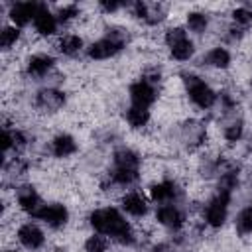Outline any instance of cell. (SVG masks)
Here are the masks:
<instances>
[{"label": "cell", "mask_w": 252, "mask_h": 252, "mask_svg": "<svg viewBox=\"0 0 252 252\" xmlns=\"http://www.w3.org/2000/svg\"><path fill=\"white\" fill-rule=\"evenodd\" d=\"M150 195L156 203H169V201H175L181 195V191L173 181H159L150 187Z\"/></svg>", "instance_id": "obj_13"}, {"label": "cell", "mask_w": 252, "mask_h": 252, "mask_svg": "<svg viewBox=\"0 0 252 252\" xmlns=\"http://www.w3.org/2000/svg\"><path fill=\"white\" fill-rule=\"evenodd\" d=\"M232 20L240 26V28H248L252 24V10L248 8H236L232 12Z\"/></svg>", "instance_id": "obj_29"}, {"label": "cell", "mask_w": 252, "mask_h": 252, "mask_svg": "<svg viewBox=\"0 0 252 252\" xmlns=\"http://www.w3.org/2000/svg\"><path fill=\"white\" fill-rule=\"evenodd\" d=\"M16 199H18L20 209H22L24 213H30L32 217H35V215L39 213V209L43 207L39 195L35 193V189H33L32 185H22V187H18Z\"/></svg>", "instance_id": "obj_10"}, {"label": "cell", "mask_w": 252, "mask_h": 252, "mask_svg": "<svg viewBox=\"0 0 252 252\" xmlns=\"http://www.w3.org/2000/svg\"><path fill=\"white\" fill-rule=\"evenodd\" d=\"M183 136H185V140H187V144H201L203 140H205V128L203 126H199V124H185L183 126Z\"/></svg>", "instance_id": "obj_25"}, {"label": "cell", "mask_w": 252, "mask_h": 252, "mask_svg": "<svg viewBox=\"0 0 252 252\" xmlns=\"http://www.w3.org/2000/svg\"><path fill=\"white\" fill-rule=\"evenodd\" d=\"M183 39H187V32L183 28H169L165 32V43L169 47L175 45V43H179V41H183Z\"/></svg>", "instance_id": "obj_31"}, {"label": "cell", "mask_w": 252, "mask_h": 252, "mask_svg": "<svg viewBox=\"0 0 252 252\" xmlns=\"http://www.w3.org/2000/svg\"><path fill=\"white\" fill-rule=\"evenodd\" d=\"M35 219L43 220V222H45L47 226H51V228H59V226H63V224L67 222L69 213H67V209H65L63 205L53 203V205H43V207L39 209V213L35 215Z\"/></svg>", "instance_id": "obj_7"}, {"label": "cell", "mask_w": 252, "mask_h": 252, "mask_svg": "<svg viewBox=\"0 0 252 252\" xmlns=\"http://www.w3.org/2000/svg\"><path fill=\"white\" fill-rule=\"evenodd\" d=\"M39 6H41L39 2H16L10 8V20L14 22L16 28L28 26L30 22H33Z\"/></svg>", "instance_id": "obj_6"}, {"label": "cell", "mask_w": 252, "mask_h": 252, "mask_svg": "<svg viewBox=\"0 0 252 252\" xmlns=\"http://www.w3.org/2000/svg\"><path fill=\"white\" fill-rule=\"evenodd\" d=\"M20 39V30L16 26H4L0 32V45L2 49H10Z\"/></svg>", "instance_id": "obj_26"}, {"label": "cell", "mask_w": 252, "mask_h": 252, "mask_svg": "<svg viewBox=\"0 0 252 252\" xmlns=\"http://www.w3.org/2000/svg\"><path fill=\"white\" fill-rule=\"evenodd\" d=\"M98 6H100V10H104V12H108V14H110V12H116L122 4H120V2H108V0H102Z\"/></svg>", "instance_id": "obj_34"}, {"label": "cell", "mask_w": 252, "mask_h": 252, "mask_svg": "<svg viewBox=\"0 0 252 252\" xmlns=\"http://www.w3.org/2000/svg\"><path fill=\"white\" fill-rule=\"evenodd\" d=\"M122 209L132 217H144L148 213V203L138 191H130L122 197Z\"/></svg>", "instance_id": "obj_15"}, {"label": "cell", "mask_w": 252, "mask_h": 252, "mask_svg": "<svg viewBox=\"0 0 252 252\" xmlns=\"http://www.w3.org/2000/svg\"><path fill=\"white\" fill-rule=\"evenodd\" d=\"M106 248H108V240L104 238V234H98V232L89 236L85 242L87 252H106Z\"/></svg>", "instance_id": "obj_27"}, {"label": "cell", "mask_w": 252, "mask_h": 252, "mask_svg": "<svg viewBox=\"0 0 252 252\" xmlns=\"http://www.w3.org/2000/svg\"><path fill=\"white\" fill-rule=\"evenodd\" d=\"M6 252H16V250H6Z\"/></svg>", "instance_id": "obj_35"}, {"label": "cell", "mask_w": 252, "mask_h": 252, "mask_svg": "<svg viewBox=\"0 0 252 252\" xmlns=\"http://www.w3.org/2000/svg\"><path fill=\"white\" fill-rule=\"evenodd\" d=\"M77 16H79V8H77L75 4H67V6L59 8V12H57V22L67 24V22H71V20L77 18Z\"/></svg>", "instance_id": "obj_30"}, {"label": "cell", "mask_w": 252, "mask_h": 252, "mask_svg": "<svg viewBox=\"0 0 252 252\" xmlns=\"http://www.w3.org/2000/svg\"><path fill=\"white\" fill-rule=\"evenodd\" d=\"M18 240L22 246H26L28 250H37L43 246L45 242V236H43V230L33 224V222H26L18 228Z\"/></svg>", "instance_id": "obj_8"}, {"label": "cell", "mask_w": 252, "mask_h": 252, "mask_svg": "<svg viewBox=\"0 0 252 252\" xmlns=\"http://www.w3.org/2000/svg\"><path fill=\"white\" fill-rule=\"evenodd\" d=\"M81 47H83V39L75 33H67L59 39V51L63 55H77L81 51Z\"/></svg>", "instance_id": "obj_20"}, {"label": "cell", "mask_w": 252, "mask_h": 252, "mask_svg": "<svg viewBox=\"0 0 252 252\" xmlns=\"http://www.w3.org/2000/svg\"><path fill=\"white\" fill-rule=\"evenodd\" d=\"M26 167H28V163H26V161H22L20 158H14L10 163H6V173L20 175V173H24V171H26Z\"/></svg>", "instance_id": "obj_33"}, {"label": "cell", "mask_w": 252, "mask_h": 252, "mask_svg": "<svg viewBox=\"0 0 252 252\" xmlns=\"http://www.w3.org/2000/svg\"><path fill=\"white\" fill-rule=\"evenodd\" d=\"M169 51H171V57H173V59H177V61H187V59L195 53V47H193V41L187 37V39H183V41L171 45Z\"/></svg>", "instance_id": "obj_21"}, {"label": "cell", "mask_w": 252, "mask_h": 252, "mask_svg": "<svg viewBox=\"0 0 252 252\" xmlns=\"http://www.w3.org/2000/svg\"><path fill=\"white\" fill-rule=\"evenodd\" d=\"M163 18H165L163 6H161V4H150V2H148V12H146L144 22L150 24V26H156V24H159Z\"/></svg>", "instance_id": "obj_28"}, {"label": "cell", "mask_w": 252, "mask_h": 252, "mask_svg": "<svg viewBox=\"0 0 252 252\" xmlns=\"http://www.w3.org/2000/svg\"><path fill=\"white\" fill-rule=\"evenodd\" d=\"M236 230H238V234H252V205L238 213Z\"/></svg>", "instance_id": "obj_24"}, {"label": "cell", "mask_w": 252, "mask_h": 252, "mask_svg": "<svg viewBox=\"0 0 252 252\" xmlns=\"http://www.w3.org/2000/svg\"><path fill=\"white\" fill-rule=\"evenodd\" d=\"M209 26V18L203 12H191L187 14V28L195 33H203Z\"/></svg>", "instance_id": "obj_23"}, {"label": "cell", "mask_w": 252, "mask_h": 252, "mask_svg": "<svg viewBox=\"0 0 252 252\" xmlns=\"http://www.w3.org/2000/svg\"><path fill=\"white\" fill-rule=\"evenodd\" d=\"M114 167L138 171V167H140V156H138L134 150L122 148V150H118V152L114 154Z\"/></svg>", "instance_id": "obj_17"}, {"label": "cell", "mask_w": 252, "mask_h": 252, "mask_svg": "<svg viewBox=\"0 0 252 252\" xmlns=\"http://www.w3.org/2000/svg\"><path fill=\"white\" fill-rule=\"evenodd\" d=\"M57 16H53L49 10H47V6L45 4H41L39 6V10H37V14H35V18H33V28H35V32L39 33V35H53L55 32H57Z\"/></svg>", "instance_id": "obj_12"}, {"label": "cell", "mask_w": 252, "mask_h": 252, "mask_svg": "<svg viewBox=\"0 0 252 252\" xmlns=\"http://www.w3.org/2000/svg\"><path fill=\"white\" fill-rule=\"evenodd\" d=\"M91 226L104 236H112L122 244H132L134 242V232L130 228V224L126 222V219L120 215L118 209L114 207H106V209H96L91 213L89 217Z\"/></svg>", "instance_id": "obj_1"}, {"label": "cell", "mask_w": 252, "mask_h": 252, "mask_svg": "<svg viewBox=\"0 0 252 252\" xmlns=\"http://www.w3.org/2000/svg\"><path fill=\"white\" fill-rule=\"evenodd\" d=\"M65 104V93L59 89H41L35 94V106L43 112H55Z\"/></svg>", "instance_id": "obj_5"}, {"label": "cell", "mask_w": 252, "mask_h": 252, "mask_svg": "<svg viewBox=\"0 0 252 252\" xmlns=\"http://www.w3.org/2000/svg\"><path fill=\"white\" fill-rule=\"evenodd\" d=\"M242 130H244V126H242L240 120H238V122H232V124H228V126L224 128V138H226L228 142H238V140L242 138Z\"/></svg>", "instance_id": "obj_32"}, {"label": "cell", "mask_w": 252, "mask_h": 252, "mask_svg": "<svg viewBox=\"0 0 252 252\" xmlns=\"http://www.w3.org/2000/svg\"><path fill=\"white\" fill-rule=\"evenodd\" d=\"M158 98V91L154 85L146 83L144 79L136 81L130 85V100L134 106H140V108H148L150 104H154Z\"/></svg>", "instance_id": "obj_4"}, {"label": "cell", "mask_w": 252, "mask_h": 252, "mask_svg": "<svg viewBox=\"0 0 252 252\" xmlns=\"http://www.w3.org/2000/svg\"><path fill=\"white\" fill-rule=\"evenodd\" d=\"M53 63H55V61H53L51 55L37 53V55H32V57L28 59V67H26V71H28L30 77L39 79V77H43V75L53 67Z\"/></svg>", "instance_id": "obj_14"}, {"label": "cell", "mask_w": 252, "mask_h": 252, "mask_svg": "<svg viewBox=\"0 0 252 252\" xmlns=\"http://www.w3.org/2000/svg\"><path fill=\"white\" fill-rule=\"evenodd\" d=\"M122 47H124V43H120V41H116V39H112V37L106 35V37H102L98 41H93L89 45L87 53H89L91 59H108V57L116 55Z\"/></svg>", "instance_id": "obj_9"}, {"label": "cell", "mask_w": 252, "mask_h": 252, "mask_svg": "<svg viewBox=\"0 0 252 252\" xmlns=\"http://www.w3.org/2000/svg\"><path fill=\"white\" fill-rule=\"evenodd\" d=\"M110 181H112L114 185H120V187H124V185H132V183L138 181V171H132V169H118V167H114V171L110 173Z\"/></svg>", "instance_id": "obj_22"}, {"label": "cell", "mask_w": 252, "mask_h": 252, "mask_svg": "<svg viewBox=\"0 0 252 252\" xmlns=\"http://www.w3.org/2000/svg\"><path fill=\"white\" fill-rule=\"evenodd\" d=\"M51 152H53L55 158H67V156L77 152V142L69 134H59L51 142Z\"/></svg>", "instance_id": "obj_16"}, {"label": "cell", "mask_w": 252, "mask_h": 252, "mask_svg": "<svg viewBox=\"0 0 252 252\" xmlns=\"http://www.w3.org/2000/svg\"><path fill=\"white\" fill-rule=\"evenodd\" d=\"M181 77H183V83H185V87H187L189 98H191V102H193L195 106L207 110V108H211V106L215 104L217 93H215L205 81H201V79H199L197 75H193V73H183Z\"/></svg>", "instance_id": "obj_2"}, {"label": "cell", "mask_w": 252, "mask_h": 252, "mask_svg": "<svg viewBox=\"0 0 252 252\" xmlns=\"http://www.w3.org/2000/svg\"><path fill=\"white\" fill-rule=\"evenodd\" d=\"M126 120H128V124H130L132 128H142V126H146L148 120H150V110L132 104V106L126 110Z\"/></svg>", "instance_id": "obj_19"}, {"label": "cell", "mask_w": 252, "mask_h": 252, "mask_svg": "<svg viewBox=\"0 0 252 252\" xmlns=\"http://www.w3.org/2000/svg\"><path fill=\"white\" fill-rule=\"evenodd\" d=\"M228 203H230V191L219 189L217 195L209 201V205L205 209V220L215 228L222 226L226 220V215H228Z\"/></svg>", "instance_id": "obj_3"}, {"label": "cell", "mask_w": 252, "mask_h": 252, "mask_svg": "<svg viewBox=\"0 0 252 252\" xmlns=\"http://www.w3.org/2000/svg\"><path fill=\"white\" fill-rule=\"evenodd\" d=\"M203 61L211 67H217V69H226L230 65V53L224 49V47H213L205 57Z\"/></svg>", "instance_id": "obj_18"}, {"label": "cell", "mask_w": 252, "mask_h": 252, "mask_svg": "<svg viewBox=\"0 0 252 252\" xmlns=\"http://www.w3.org/2000/svg\"><path fill=\"white\" fill-rule=\"evenodd\" d=\"M156 219L159 224L167 226V228H181L183 222H185V215L179 207L175 205H161L158 211H156Z\"/></svg>", "instance_id": "obj_11"}]
</instances>
